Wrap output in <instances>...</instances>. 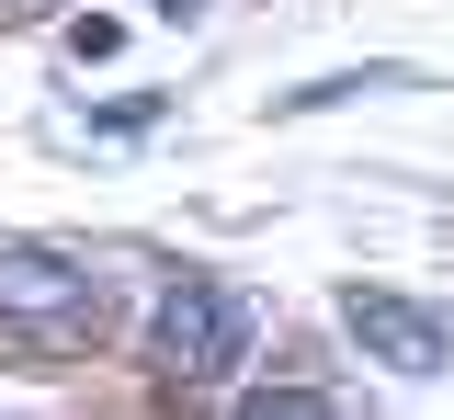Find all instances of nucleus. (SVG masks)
Returning <instances> with one entry per match:
<instances>
[{
  "mask_svg": "<svg viewBox=\"0 0 454 420\" xmlns=\"http://www.w3.org/2000/svg\"><path fill=\"white\" fill-rule=\"evenodd\" d=\"M103 307H114V284L80 261V250L0 239V330H23V341H91Z\"/></svg>",
  "mask_w": 454,
  "mask_h": 420,
  "instance_id": "1",
  "label": "nucleus"
},
{
  "mask_svg": "<svg viewBox=\"0 0 454 420\" xmlns=\"http://www.w3.org/2000/svg\"><path fill=\"white\" fill-rule=\"evenodd\" d=\"M148 353H160L170 386L227 375V363L250 353V296H227V284H205V273H182V284L160 296V318H148Z\"/></svg>",
  "mask_w": 454,
  "mask_h": 420,
  "instance_id": "2",
  "label": "nucleus"
},
{
  "mask_svg": "<svg viewBox=\"0 0 454 420\" xmlns=\"http://www.w3.org/2000/svg\"><path fill=\"white\" fill-rule=\"evenodd\" d=\"M340 330L364 341V363H387V375H443L454 363V330L432 307L387 296V284H352V296H340Z\"/></svg>",
  "mask_w": 454,
  "mask_h": 420,
  "instance_id": "3",
  "label": "nucleus"
},
{
  "mask_svg": "<svg viewBox=\"0 0 454 420\" xmlns=\"http://www.w3.org/2000/svg\"><path fill=\"white\" fill-rule=\"evenodd\" d=\"M148 12H170V23H193V12H205V0H148Z\"/></svg>",
  "mask_w": 454,
  "mask_h": 420,
  "instance_id": "4",
  "label": "nucleus"
}]
</instances>
